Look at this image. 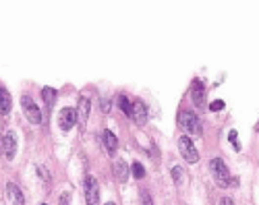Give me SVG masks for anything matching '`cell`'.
Wrapping results in <instances>:
<instances>
[{
  "label": "cell",
  "mask_w": 259,
  "mask_h": 205,
  "mask_svg": "<svg viewBox=\"0 0 259 205\" xmlns=\"http://www.w3.org/2000/svg\"><path fill=\"white\" fill-rule=\"evenodd\" d=\"M210 170H212V176H214V182L222 186V189H226V186H230V172L226 164L222 162L220 158H214L210 162Z\"/></svg>",
  "instance_id": "6da1fadb"
},
{
  "label": "cell",
  "mask_w": 259,
  "mask_h": 205,
  "mask_svg": "<svg viewBox=\"0 0 259 205\" xmlns=\"http://www.w3.org/2000/svg\"><path fill=\"white\" fill-rule=\"evenodd\" d=\"M83 193H85V203L87 205H100V184L96 181V176H85Z\"/></svg>",
  "instance_id": "7a4b0ae2"
},
{
  "label": "cell",
  "mask_w": 259,
  "mask_h": 205,
  "mask_svg": "<svg viewBox=\"0 0 259 205\" xmlns=\"http://www.w3.org/2000/svg\"><path fill=\"white\" fill-rule=\"evenodd\" d=\"M178 120H180L183 129L189 133V135H201V122H199V118L195 116V112L183 110V112H180V116H178Z\"/></svg>",
  "instance_id": "3957f363"
},
{
  "label": "cell",
  "mask_w": 259,
  "mask_h": 205,
  "mask_svg": "<svg viewBox=\"0 0 259 205\" xmlns=\"http://www.w3.org/2000/svg\"><path fill=\"white\" fill-rule=\"evenodd\" d=\"M21 108H23V114L31 124H40L42 122V110L38 108V104L31 100L29 95H23L21 97Z\"/></svg>",
  "instance_id": "277c9868"
},
{
  "label": "cell",
  "mask_w": 259,
  "mask_h": 205,
  "mask_svg": "<svg viewBox=\"0 0 259 205\" xmlns=\"http://www.w3.org/2000/svg\"><path fill=\"white\" fill-rule=\"evenodd\" d=\"M178 151L183 154V159H187L189 164L199 162V151H197L195 143L189 137H180L178 139Z\"/></svg>",
  "instance_id": "5b68a950"
},
{
  "label": "cell",
  "mask_w": 259,
  "mask_h": 205,
  "mask_svg": "<svg viewBox=\"0 0 259 205\" xmlns=\"http://www.w3.org/2000/svg\"><path fill=\"white\" fill-rule=\"evenodd\" d=\"M75 122H77V110H73V108H63V110H60L58 124H60V129H63L65 133L71 131L75 127Z\"/></svg>",
  "instance_id": "8992f818"
},
{
  "label": "cell",
  "mask_w": 259,
  "mask_h": 205,
  "mask_svg": "<svg viewBox=\"0 0 259 205\" xmlns=\"http://www.w3.org/2000/svg\"><path fill=\"white\" fill-rule=\"evenodd\" d=\"M0 149H2V154H4L6 159H13L15 158V151H17V137H15V133H6V135L2 137Z\"/></svg>",
  "instance_id": "52a82bcc"
},
{
  "label": "cell",
  "mask_w": 259,
  "mask_h": 205,
  "mask_svg": "<svg viewBox=\"0 0 259 205\" xmlns=\"http://www.w3.org/2000/svg\"><path fill=\"white\" fill-rule=\"evenodd\" d=\"M89 108H91V104L87 97H79V104H77V120H79L81 127H85L89 120Z\"/></svg>",
  "instance_id": "ba28073f"
},
{
  "label": "cell",
  "mask_w": 259,
  "mask_h": 205,
  "mask_svg": "<svg viewBox=\"0 0 259 205\" xmlns=\"http://www.w3.org/2000/svg\"><path fill=\"white\" fill-rule=\"evenodd\" d=\"M139 127H143L145 122H148V108H145V104L141 100H135L133 102V116H131Z\"/></svg>",
  "instance_id": "9c48e42d"
},
{
  "label": "cell",
  "mask_w": 259,
  "mask_h": 205,
  "mask_svg": "<svg viewBox=\"0 0 259 205\" xmlns=\"http://www.w3.org/2000/svg\"><path fill=\"white\" fill-rule=\"evenodd\" d=\"M102 141H104V147H106L108 156L114 158L116 156V149H118V139H116V135L112 131H104L102 133Z\"/></svg>",
  "instance_id": "30bf717a"
},
{
  "label": "cell",
  "mask_w": 259,
  "mask_h": 205,
  "mask_svg": "<svg viewBox=\"0 0 259 205\" xmlns=\"http://www.w3.org/2000/svg\"><path fill=\"white\" fill-rule=\"evenodd\" d=\"M191 100L197 108H203L205 106V87L201 81H195L193 87H191Z\"/></svg>",
  "instance_id": "8fae6325"
},
{
  "label": "cell",
  "mask_w": 259,
  "mask_h": 205,
  "mask_svg": "<svg viewBox=\"0 0 259 205\" xmlns=\"http://www.w3.org/2000/svg\"><path fill=\"white\" fill-rule=\"evenodd\" d=\"M6 195H8V201H11L13 205H25L23 193H21V189L15 182H8L6 184Z\"/></svg>",
  "instance_id": "7c38bea8"
},
{
  "label": "cell",
  "mask_w": 259,
  "mask_h": 205,
  "mask_svg": "<svg viewBox=\"0 0 259 205\" xmlns=\"http://www.w3.org/2000/svg\"><path fill=\"white\" fill-rule=\"evenodd\" d=\"M11 108H13V100H11V93L6 91L4 87H0V114H6L11 112Z\"/></svg>",
  "instance_id": "4fadbf2b"
},
{
  "label": "cell",
  "mask_w": 259,
  "mask_h": 205,
  "mask_svg": "<svg viewBox=\"0 0 259 205\" xmlns=\"http://www.w3.org/2000/svg\"><path fill=\"white\" fill-rule=\"evenodd\" d=\"M114 176L118 178L120 182H125L127 178H129V168H127L125 162H120V159H116V162H114Z\"/></svg>",
  "instance_id": "5bb4252c"
},
{
  "label": "cell",
  "mask_w": 259,
  "mask_h": 205,
  "mask_svg": "<svg viewBox=\"0 0 259 205\" xmlns=\"http://www.w3.org/2000/svg\"><path fill=\"white\" fill-rule=\"evenodd\" d=\"M42 97H44L46 106H52L56 102V89L54 87H44V89H42Z\"/></svg>",
  "instance_id": "9a60e30c"
},
{
  "label": "cell",
  "mask_w": 259,
  "mask_h": 205,
  "mask_svg": "<svg viewBox=\"0 0 259 205\" xmlns=\"http://www.w3.org/2000/svg\"><path fill=\"white\" fill-rule=\"evenodd\" d=\"M118 106H120V110H123V112L127 114V116H129V118L133 116V104L129 102L125 95H118Z\"/></svg>",
  "instance_id": "2e32d148"
},
{
  "label": "cell",
  "mask_w": 259,
  "mask_h": 205,
  "mask_svg": "<svg viewBox=\"0 0 259 205\" xmlns=\"http://www.w3.org/2000/svg\"><path fill=\"white\" fill-rule=\"evenodd\" d=\"M172 181H174V184L176 186H180V184H183V178H185V172H183V168H180V166H174V168H172Z\"/></svg>",
  "instance_id": "e0dca14e"
},
{
  "label": "cell",
  "mask_w": 259,
  "mask_h": 205,
  "mask_svg": "<svg viewBox=\"0 0 259 205\" xmlns=\"http://www.w3.org/2000/svg\"><path fill=\"white\" fill-rule=\"evenodd\" d=\"M228 141L232 143V147H235V151H240V143H238V133H237V131H230V133H228Z\"/></svg>",
  "instance_id": "ac0fdd59"
},
{
  "label": "cell",
  "mask_w": 259,
  "mask_h": 205,
  "mask_svg": "<svg viewBox=\"0 0 259 205\" xmlns=\"http://www.w3.org/2000/svg\"><path fill=\"white\" fill-rule=\"evenodd\" d=\"M133 176H135V178H139V181H141V178H145V168H143L139 162H135V164H133Z\"/></svg>",
  "instance_id": "d6986e66"
},
{
  "label": "cell",
  "mask_w": 259,
  "mask_h": 205,
  "mask_svg": "<svg viewBox=\"0 0 259 205\" xmlns=\"http://www.w3.org/2000/svg\"><path fill=\"white\" fill-rule=\"evenodd\" d=\"M141 205H153V199L150 191H141Z\"/></svg>",
  "instance_id": "ffe728a7"
},
{
  "label": "cell",
  "mask_w": 259,
  "mask_h": 205,
  "mask_svg": "<svg viewBox=\"0 0 259 205\" xmlns=\"http://www.w3.org/2000/svg\"><path fill=\"white\" fill-rule=\"evenodd\" d=\"M224 106H226V104H224L222 100H216V102L210 104V110H212V112H220V110L224 108Z\"/></svg>",
  "instance_id": "44dd1931"
},
{
  "label": "cell",
  "mask_w": 259,
  "mask_h": 205,
  "mask_svg": "<svg viewBox=\"0 0 259 205\" xmlns=\"http://www.w3.org/2000/svg\"><path fill=\"white\" fill-rule=\"evenodd\" d=\"M40 174H42V178H44V182L48 184V182H50V176H48V172H46V168H40Z\"/></svg>",
  "instance_id": "7402d4cb"
},
{
  "label": "cell",
  "mask_w": 259,
  "mask_h": 205,
  "mask_svg": "<svg viewBox=\"0 0 259 205\" xmlns=\"http://www.w3.org/2000/svg\"><path fill=\"white\" fill-rule=\"evenodd\" d=\"M220 205H235V201H232L230 197H224V199L220 201Z\"/></svg>",
  "instance_id": "603a6c76"
},
{
  "label": "cell",
  "mask_w": 259,
  "mask_h": 205,
  "mask_svg": "<svg viewBox=\"0 0 259 205\" xmlns=\"http://www.w3.org/2000/svg\"><path fill=\"white\" fill-rule=\"evenodd\" d=\"M102 106H104V112H110V104L108 102H102Z\"/></svg>",
  "instance_id": "cb8c5ba5"
},
{
  "label": "cell",
  "mask_w": 259,
  "mask_h": 205,
  "mask_svg": "<svg viewBox=\"0 0 259 205\" xmlns=\"http://www.w3.org/2000/svg\"><path fill=\"white\" fill-rule=\"evenodd\" d=\"M106 205H116V203H112V201H110V203H106Z\"/></svg>",
  "instance_id": "d4e9b609"
},
{
  "label": "cell",
  "mask_w": 259,
  "mask_h": 205,
  "mask_svg": "<svg viewBox=\"0 0 259 205\" xmlns=\"http://www.w3.org/2000/svg\"><path fill=\"white\" fill-rule=\"evenodd\" d=\"M257 133H259V122H257Z\"/></svg>",
  "instance_id": "484cf974"
},
{
  "label": "cell",
  "mask_w": 259,
  "mask_h": 205,
  "mask_svg": "<svg viewBox=\"0 0 259 205\" xmlns=\"http://www.w3.org/2000/svg\"><path fill=\"white\" fill-rule=\"evenodd\" d=\"M42 205H46V203H42Z\"/></svg>",
  "instance_id": "4316f807"
}]
</instances>
